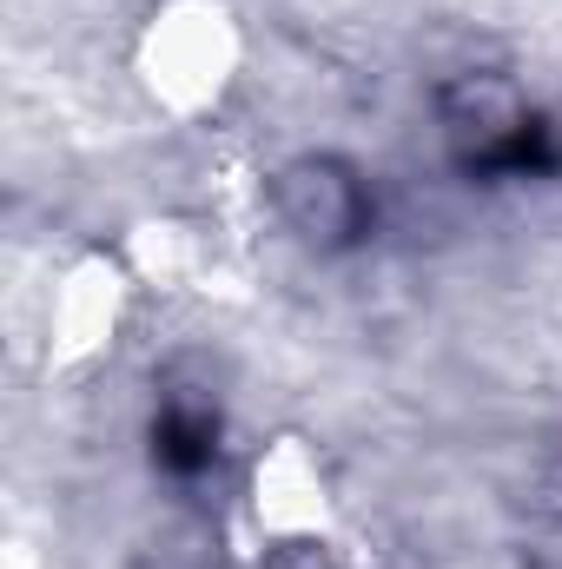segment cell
<instances>
[{
    "instance_id": "6da1fadb",
    "label": "cell",
    "mask_w": 562,
    "mask_h": 569,
    "mask_svg": "<svg viewBox=\"0 0 562 569\" xmlns=\"http://www.w3.org/2000/svg\"><path fill=\"white\" fill-rule=\"evenodd\" d=\"M443 152L463 179L503 186V179H556L562 172V127L523 100L503 73H463L436 93Z\"/></svg>"
},
{
    "instance_id": "7a4b0ae2",
    "label": "cell",
    "mask_w": 562,
    "mask_h": 569,
    "mask_svg": "<svg viewBox=\"0 0 562 569\" xmlns=\"http://www.w3.org/2000/svg\"><path fill=\"white\" fill-rule=\"evenodd\" d=\"M279 219L311 252H351L378 232V192L344 159H298L279 172Z\"/></svg>"
},
{
    "instance_id": "3957f363",
    "label": "cell",
    "mask_w": 562,
    "mask_h": 569,
    "mask_svg": "<svg viewBox=\"0 0 562 569\" xmlns=\"http://www.w3.org/2000/svg\"><path fill=\"white\" fill-rule=\"evenodd\" d=\"M152 463L179 483L205 477L219 463V411L199 398H165L152 411Z\"/></svg>"
}]
</instances>
